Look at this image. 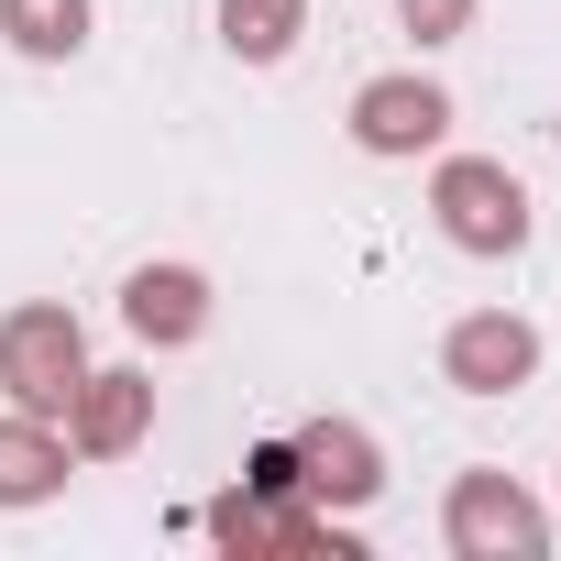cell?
Returning a JSON list of instances; mask_svg holds the SVG:
<instances>
[{
	"instance_id": "8992f818",
	"label": "cell",
	"mask_w": 561,
	"mask_h": 561,
	"mask_svg": "<svg viewBox=\"0 0 561 561\" xmlns=\"http://www.w3.org/2000/svg\"><path fill=\"white\" fill-rule=\"evenodd\" d=\"M440 122H451V100L430 78H375L353 100V144L364 154H419V144H440Z\"/></svg>"
},
{
	"instance_id": "7c38bea8",
	"label": "cell",
	"mask_w": 561,
	"mask_h": 561,
	"mask_svg": "<svg viewBox=\"0 0 561 561\" xmlns=\"http://www.w3.org/2000/svg\"><path fill=\"white\" fill-rule=\"evenodd\" d=\"M0 34L23 56H78L89 45V0H0Z\"/></svg>"
},
{
	"instance_id": "9c48e42d",
	"label": "cell",
	"mask_w": 561,
	"mask_h": 561,
	"mask_svg": "<svg viewBox=\"0 0 561 561\" xmlns=\"http://www.w3.org/2000/svg\"><path fill=\"white\" fill-rule=\"evenodd\" d=\"M67 419H78V451H100V462H111V451H133V440H144L154 386H144V375H89V386L67 397Z\"/></svg>"
},
{
	"instance_id": "3957f363",
	"label": "cell",
	"mask_w": 561,
	"mask_h": 561,
	"mask_svg": "<svg viewBox=\"0 0 561 561\" xmlns=\"http://www.w3.org/2000/svg\"><path fill=\"white\" fill-rule=\"evenodd\" d=\"M209 539L242 550V561H264V550H287V561H320V550H331V561H353V539H342L331 517H309L298 495H220V506H209Z\"/></svg>"
},
{
	"instance_id": "7a4b0ae2",
	"label": "cell",
	"mask_w": 561,
	"mask_h": 561,
	"mask_svg": "<svg viewBox=\"0 0 561 561\" xmlns=\"http://www.w3.org/2000/svg\"><path fill=\"white\" fill-rule=\"evenodd\" d=\"M430 209H440V231H451L462 253H517V242H528V187H517L506 165H484V154H451L440 187H430Z\"/></svg>"
},
{
	"instance_id": "277c9868",
	"label": "cell",
	"mask_w": 561,
	"mask_h": 561,
	"mask_svg": "<svg viewBox=\"0 0 561 561\" xmlns=\"http://www.w3.org/2000/svg\"><path fill=\"white\" fill-rule=\"evenodd\" d=\"M539 539H550V517L506 473H462L451 484V550H473V561H539Z\"/></svg>"
},
{
	"instance_id": "6da1fadb",
	"label": "cell",
	"mask_w": 561,
	"mask_h": 561,
	"mask_svg": "<svg viewBox=\"0 0 561 561\" xmlns=\"http://www.w3.org/2000/svg\"><path fill=\"white\" fill-rule=\"evenodd\" d=\"M0 386H12L34 419L67 408L89 386V342H78V309H12L0 320Z\"/></svg>"
},
{
	"instance_id": "4fadbf2b",
	"label": "cell",
	"mask_w": 561,
	"mask_h": 561,
	"mask_svg": "<svg viewBox=\"0 0 561 561\" xmlns=\"http://www.w3.org/2000/svg\"><path fill=\"white\" fill-rule=\"evenodd\" d=\"M397 12H408V34H419V45H451V34L473 23V0H397Z\"/></svg>"
},
{
	"instance_id": "ba28073f",
	"label": "cell",
	"mask_w": 561,
	"mask_h": 561,
	"mask_svg": "<svg viewBox=\"0 0 561 561\" xmlns=\"http://www.w3.org/2000/svg\"><path fill=\"white\" fill-rule=\"evenodd\" d=\"M122 320H133L144 342H198V331H209V287H198L187 264H144L133 287H122Z\"/></svg>"
},
{
	"instance_id": "30bf717a",
	"label": "cell",
	"mask_w": 561,
	"mask_h": 561,
	"mask_svg": "<svg viewBox=\"0 0 561 561\" xmlns=\"http://www.w3.org/2000/svg\"><path fill=\"white\" fill-rule=\"evenodd\" d=\"M56 484H67V440L34 430V419H12V430H0V506H45Z\"/></svg>"
},
{
	"instance_id": "5b68a950",
	"label": "cell",
	"mask_w": 561,
	"mask_h": 561,
	"mask_svg": "<svg viewBox=\"0 0 561 561\" xmlns=\"http://www.w3.org/2000/svg\"><path fill=\"white\" fill-rule=\"evenodd\" d=\"M440 364H451V386H462V397H506V386H528V375H539V331H528V320H506V309H484V320H462V331L440 342Z\"/></svg>"
},
{
	"instance_id": "5bb4252c",
	"label": "cell",
	"mask_w": 561,
	"mask_h": 561,
	"mask_svg": "<svg viewBox=\"0 0 561 561\" xmlns=\"http://www.w3.org/2000/svg\"><path fill=\"white\" fill-rule=\"evenodd\" d=\"M253 495H298V440H264L253 451Z\"/></svg>"
},
{
	"instance_id": "8fae6325",
	"label": "cell",
	"mask_w": 561,
	"mask_h": 561,
	"mask_svg": "<svg viewBox=\"0 0 561 561\" xmlns=\"http://www.w3.org/2000/svg\"><path fill=\"white\" fill-rule=\"evenodd\" d=\"M298 23H309V0H220V34H231V56H253V67L287 56Z\"/></svg>"
},
{
	"instance_id": "52a82bcc",
	"label": "cell",
	"mask_w": 561,
	"mask_h": 561,
	"mask_svg": "<svg viewBox=\"0 0 561 561\" xmlns=\"http://www.w3.org/2000/svg\"><path fill=\"white\" fill-rule=\"evenodd\" d=\"M375 484H386V462H375V440H364L353 419H309V430H298V495L364 506Z\"/></svg>"
}]
</instances>
